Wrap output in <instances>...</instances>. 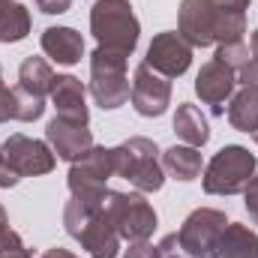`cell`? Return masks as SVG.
<instances>
[{
  "label": "cell",
  "instance_id": "6da1fadb",
  "mask_svg": "<svg viewBox=\"0 0 258 258\" xmlns=\"http://www.w3.org/2000/svg\"><path fill=\"white\" fill-rule=\"evenodd\" d=\"M177 33L192 48L243 42V33H246V9L219 6L216 0H180Z\"/></svg>",
  "mask_w": 258,
  "mask_h": 258
},
{
  "label": "cell",
  "instance_id": "7a4b0ae2",
  "mask_svg": "<svg viewBox=\"0 0 258 258\" xmlns=\"http://www.w3.org/2000/svg\"><path fill=\"white\" fill-rule=\"evenodd\" d=\"M63 228L72 240L81 243V249H87L90 258H117L120 252V234L102 207L69 198L63 207Z\"/></svg>",
  "mask_w": 258,
  "mask_h": 258
},
{
  "label": "cell",
  "instance_id": "3957f363",
  "mask_svg": "<svg viewBox=\"0 0 258 258\" xmlns=\"http://www.w3.org/2000/svg\"><path fill=\"white\" fill-rule=\"evenodd\" d=\"M111 159H114V177L129 180V186H135L138 192H159L165 183V168H162V156L156 141L135 135L123 144L111 147Z\"/></svg>",
  "mask_w": 258,
  "mask_h": 258
},
{
  "label": "cell",
  "instance_id": "277c9868",
  "mask_svg": "<svg viewBox=\"0 0 258 258\" xmlns=\"http://www.w3.org/2000/svg\"><path fill=\"white\" fill-rule=\"evenodd\" d=\"M90 33L96 36L102 48L132 54L138 48L141 24L129 0H96L90 9Z\"/></svg>",
  "mask_w": 258,
  "mask_h": 258
},
{
  "label": "cell",
  "instance_id": "5b68a950",
  "mask_svg": "<svg viewBox=\"0 0 258 258\" xmlns=\"http://www.w3.org/2000/svg\"><path fill=\"white\" fill-rule=\"evenodd\" d=\"M54 162H57V156L45 141L15 132L0 144V189L15 186L21 177L48 174L54 168Z\"/></svg>",
  "mask_w": 258,
  "mask_h": 258
},
{
  "label": "cell",
  "instance_id": "8992f818",
  "mask_svg": "<svg viewBox=\"0 0 258 258\" xmlns=\"http://www.w3.org/2000/svg\"><path fill=\"white\" fill-rule=\"evenodd\" d=\"M126 60L129 54L102 48V45H96V51L90 54V96L105 111L126 105L129 99L132 84L126 75Z\"/></svg>",
  "mask_w": 258,
  "mask_h": 258
},
{
  "label": "cell",
  "instance_id": "52a82bcc",
  "mask_svg": "<svg viewBox=\"0 0 258 258\" xmlns=\"http://www.w3.org/2000/svg\"><path fill=\"white\" fill-rule=\"evenodd\" d=\"M255 168H258L255 153H249L240 144H225L207 162L201 186H204L207 195H240L249 186Z\"/></svg>",
  "mask_w": 258,
  "mask_h": 258
},
{
  "label": "cell",
  "instance_id": "ba28073f",
  "mask_svg": "<svg viewBox=\"0 0 258 258\" xmlns=\"http://www.w3.org/2000/svg\"><path fill=\"white\" fill-rule=\"evenodd\" d=\"M111 177H114L111 147H96L93 144L81 159L72 162V168L66 174V183H69L72 198H78L84 204H93V207H102Z\"/></svg>",
  "mask_w": 258,
  "mask_h": 258
},
{
  "label": "cell",
  "instance_id": "9c48e42d",
  "mask_svg": "<svg viewBox=\"0 0 258 258\" xmlns=\"http://www.w3.org/2000/svg\"><path fill=\"white\" fill-rule=\"evenodd\" d=\"M102 210L111 219L114 231L120 234V240H129V243L150 240V234L156 231V210L150 207V201L141 192H114V189H108Z\"/></svg>",
  "mask_w": 258,
  "mask_h": 258
},
{
  "label": "cell",
  "instance_id": "30bf717a",
  "mask_svg": "<svg viewBox=\"0 0 258 258\" xmlns=\"http://www.w3.org/2000/svg\"><path fill=\"white\" fill-rule=\"evenodd\" d=\"M225 225H228V216L222 210H216V207H198V210H192L183 219V225L177 231L180 249L189 258H207L210 249H213V243L219 240V234L225 231Z\"/></svg>",
  "mask_w": 258,
  "mask_h": 258
},
{
  "label": "cell",
  "instance_id": "8fae6325",
  "mask_svg": "<svg viewBox=\"0 0 258 258\" xmlns=\"http://www.w3.org/2000/svg\"><path fill=\"white\" fill-rule=\"evenodd\" d=\"M129 99L141 117H162L171 105V81L162 78L159 72H153L147 63L135 66Z\"/></svg>",
  "mask_w": 258,
  "mask_h": 258
},
{
  "label": "cell",
  "instance_id": "7c38bea8",
  "mask_svg": "<svg viewBox=\"0 0 258 258\" xmlns=\"http://www.w3.org/2000/svg\"><path fill=\"white\" fill-rule=\"evenodd\" d=\"M144 63L150 66L153 72H159L162 78H180L189 69V63H192V45L177 30L156 33L153 42L147 45Z\"/></svg>",
  "mask_w": 258,
  "mask_h": 258
},
{
  "label": "cell",
  "instance_id": "4fadbf2b",
  "mask_svg": "<svg viewBox=\"0 0 258 258\" xmlns=\"http://www.w3.org/2000/svg\"><path fill=\"white\" fill-rule=\"evenodd\" d=\"M45 141L54 150V156L57 159H66V162L81 159L93 147V135L87 129V120H75V117H63V114H54L48 120Z\"/></svg>",
  "mask_w": 258,
  "mask_h": 258
},
{
  "label": "cell",
  "instance_id": "5bb4252c",
  "mask_svg": "<svg viewBox=\"0 0 258 258\" xmlns=\"http://www.w3.org/2000/svg\"><path fill=\"white\" fill-rule=\"evenodd\" d=\"M237 87V72L222 60H207L195 75V93L204 105H210L213 114H225V99L234 96Z\"/></svg>",
  "mask_w": 258,
  "mask_h": 258
},
{
  "label": "cell",
  "instance_id": "9a60e30c",
  "mask_svg": "<svg viewBox=\"0 0 258 258\" xmlns=\"http://www.w3.org/2000/svg\"><path fill=\"white\" fill-rule=\"evenodd\" d=\"M51 102L57 108V114L63 117H75V120H87L90 123V114H87V87L81 84V78L75 75H54V84H51Z\"/></svg>",
  "mask_w": 258,
  "mask_h": 258
},
{
  "label": "cell",
  "instance_id": "2e32d148",
  "mask_svg": "<svg viewBox=\"0 0 258 258\" xmlns=\"http://www.w3.org/2000/svg\"><path fill=\"white\" fill-rule=\"evenodd\" d=\"M39 42H42V51L60 66H75L84 57V39L72 27H45Z\"/></svg>",
  "mask_w": 258,
  "mask_h": 258
},
{
  "label": "cell",
  "instance_id": "e0dca14e",
  "mask_svg": "<svg viewBox=\"0 0 258 258\" xmlns=\"http://www.w3.org/2000/svg\"><path fill=\"white\" fill-rule=\"evenodd\" d=\"M207 258H258V234L249 225L228 222Z\"/></svg>",
  "mask_w": 258,
  "mask_h": 258
},
{
  "label": "cell",
  "instance_id": "ac0fdd59",
  "mask_svg": "<svg viewBox=\"0 0 258 258\" xmlns=\"http://www.w3.org/2000/svg\"><path fill=\"white\" fill-rule=\"evenodd\" d=\"M174 132L183 144L189 147H204L210 141V126H207V117L195 108L192 102H180L177 105V114H174Z\"/></svg>",
  "mask_w": 258,
  "mask_h": 258
},
{
  "label": "cell",
  "instance_id": "d6986e66",
  "mask_svg": "<svg viewBox=\"0 0 258 258\" xmlns=\"http://www.w3.org/2000/svg\"><path fill=\"white\" fill-rule=\"evenodd\" d=\"M201 165L204 162H201L198 147H189V144H174V147H168L162 153L165 174H171L174 180H183V183H189V180H195L201 174Z\"/></svg>",
  "mask_w": 258,
  "mask_h": 258
},
{
  "label": "cell",
  "instance_id": "ffe728a7",
  "mask_svg": "<svg viewBox=\"0 0 258 258\" xmlns=\"http://www.w3.org/2000/svg\"><path fill=\"white\" fill-rule=\"evenodd\" d=\"M51 84H54V69L48 66L45 57H27L18 66V87L24 93L45 99L51 93Z\"/></svg>",
  "mask_w": 258,
  "mask_h": 258
},
{
  "label": "cell",
  "instance_id": "44dd1931",
  "mask_svg": "<svg viewBox=\"0 0 258 258\" xmlns=\"http://www.w3.org/2000/svg\"><path fill=\"white\" fill-rule=\"evenodd\" d=\"M228 123L237 132H258V87H240L231 96Z\"/></svg>",
  "mask_w": 258,
  "mask_h": 258
},
{
  "label": "cell",
  "instance_id": "7402d4cb",
  "mask_svg": "<svg viewBox=\"0 0 258 258\" xmlns=\"http://www.w3.org/2000/svg\"><path fill=\"white\" fill-rule=\"evenodd\" d=\"M30 33V12L21 3H9L0 9V42H21Z\"/></svg>",
  "mask_w": 258,
  "mask_h": 258
},
{
  "label": "cell",
  "instance_id": "603a6c76",
  "mask_svg": "<svg viewBox=\"0 0 258 258\" xmlns=\"http://www.w3.org/2000/svg\"><path fill=\"white\" fill-rule=\"evenodd\" d=\"M216 60H222V63L231 66L234 72H240L243 66L252 60V54H249L246 42H228V45H216Z\"/></svg>",
  "mask_w": 258,
  "mask_h": 258
},
{
  "label": "cell",
  "instance_id": "cb8c5ba5",
  "mask_svg": "<svg viewBox=\"0 0 258 258\" xmlns=\"http://www.w3.org/2000/svg\"><path fill=\"white\" fill-rule=\"evenodd\" d=\"M9 120H18V96H15V87L3 84V69H0V123H9Z\"/></svg>",
  "mask_w": 258,
  "mask_h": 258
},
{
  "label": "cell",
  "instance_id": "d4e9b609",
  "mask_svg": "<svg viewBox=\"0 0 258 258\" xmlns=\"http://www.w3.org/2000/svg\"><path fill=\"white\" fill-rule=\"evenodd\" d=\"M0 258H30L27 246H24L21 237H18V231H9V234H6V240L0 243Z\"/></svg>",
  "mask_w": 258,
  "mask_h": 258
},
{
  "label": "cell",
  "instance_id": "484cf974",
  "mask_svg": "<svg viewBox=\"0 0 258 258\" xmlns=\"http://www.w3.org/2000/svg\"><path fill=\"white\" fill-rule=\"evenodd\" d=\"M243 204H246V213H249L252 225H258V168L252 174V180H249V186L243 189Z\"/></svg>",
  "mask_w": 258,
  "mask_h": 258
},
{
  "label": "cell",
  "instance_id": "4316f807",
  "mask_svg": "<svg viewBox=\"0 0 258 258\" xmlns=\"http://www.w3.org/2000/svg\"><path fill=\"white\" fill-rule=\"evenodd\" d=\"M159 258H189L180 249V240H177V231L174 234H165L159 240Z\"/></svg>",
  "mask_w": 258,
  "mask_h": 258
},
{
  "label": "cell",
  "instance_id": "83f0119b",
  "mask_svg": "<svg viewBox=\"0 0 258 258\" xmlns=\"http://www.w3.org/2000/svg\"><path fill=\"white\" fill-rule=\"evenodd\" d=\"M123 258H159V246H153L147 240H135V243H129Z\"/></svg>",
  "mask_w": 258,
  "mask_h": 258
},
{
  "label": "cell",
  "instance_id": "f1b7e54d",
  "mask_svg": "<svg viewBox=\"0 0 258 258\" xmlns=\"http://www.w3.org/2000/svg\"><path fill=\"white\" fill-rule=\"evenodd\" d=\"M36 6H39L45 15H63L66 9L72 6V0H36Z\"/></svg>",
  "mask_w": 258,
  "mask_h": 258
},
{
  "label": "cell",
  "instance_id": "f546056e",
  "mask_svg": "<svg viewBox=\"0 0 258 258\" xmlns=\"http://www.w3.org/2000/svg\"><path fill=\"white\" fill-rule=\"evenodd\" d=\"M237 81H240L243 87H258V63L255 60H249V63L237 72Z\"/></svg>",
  "mask_w": 258,
  "mask_h": 258
},
{
  "label": "cell",
  "instance_id": "4dcf8cb0",
  "mask_svg": "<svg viewBox=\"0 0 258 258\" xmlns=\"http://www.w3.org/2000/svg\"><path fill=\"white\" fill-rule=\"evenodd\" d=\"M42 258H81V255L69 252V249H63V246H51V249H45V252H42Z\"/></svg>",
  "mask_w": 258,
  "mask_h": 258
},
{
  "label": "cell",
  "instance_id": "1f68e13d",
  "mask_svg": "<svg viewBox=\"0 0 258 258\" xmlns=\"http://www.w3.org/2000/svg\"><path fill=\"white\" fill-rule=\"evenodd\" d=\"M9 231H12V228H9V216H6V210H3V204H0V243L6 240Z\"/></svg>",
  "mask_w": 258,
  "mask_h": 258
},
{
  "label": "cell",
  "instance_id": "d6a6232c",
  "mask_svg": "<svg viewBox=\"0 0 258 258\" xmlns=\"http://www.w3.org/2000/svg\"><path fill=\"white\" fill-rule=\"evenodd\" d=\"M219 6H231V9H249V0H216Z\"/></svg>",
  "mask_w": 258,
  "mask_h": 258
},
{
  "label": "cell",
  "instance_id": "836d02e7",
  "mask_svg": "<svg viewBox=\"0 0 258 258\" xmlns=\"http://www.w3.org/2000/svg\"><path fill=\"white\" fill-rule=\"evenodd\" d=\"M249 54H252V60L258 63V30L249 36Z\"/></svg>",
  "mask_w": 258,
  "mask_h": 258
},
{
  "label": "cell",
  "instance_id": "e575fe53",
  "mask_svg": "<svg viewBox=\"0 0 258 258\" xmlns=\"http://www.w3.org/2000/svg\"><path fill=\"white\" fill-rule=\"evenodd\" d=\"M9 3H12V0H0V9H6V6H9Z\"/></svg>",
  "mask_w": 258,
  "mask_h": 258
},
{
  "label": "cell",
  "instance_id": "d590c367",
  "mask_svg": "<svg viewBox=\"0 0 258 258\" xmlns=\"http://www.w3.org/2000/svg\"><path fill=\"white\" fill-rule=\"evenodd\" d=\"M252 141H255V144H258V132H252Z\"/></svg>",
  "mask_w": 258,
  "mask_h": 258
}]
</instances>
